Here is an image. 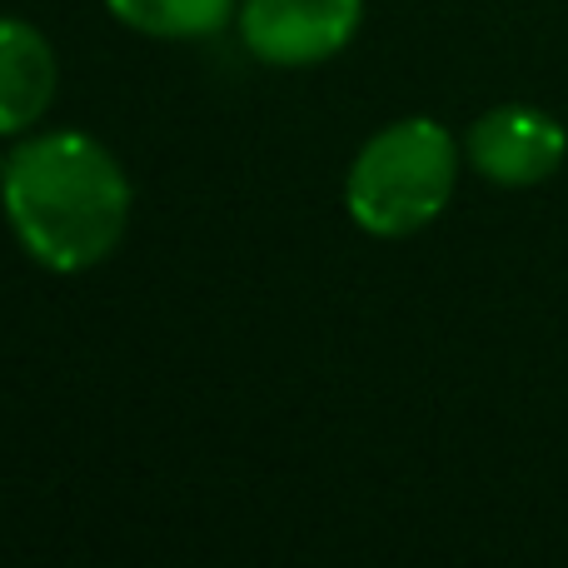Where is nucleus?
<instances>
[{"instance_id": "f257e3e1", "label": "nucleus", "mask_w": 568, "mask_h": 568, "mask_svg": "<svg viewBox=\"0 0 568 568\" xmlns=\"http://www.w3.org/2000/svg\"><path fill=\"white\" fill-rule=\"evenodd\" d=\"M6 220L50 275H85L115 255L130 225V180L100 140L50 130L6 160Z\"/></svg>"}, {"instance_id": "0eeeda50", "label": "nucleus", "mask_w": 568, "mask_h": 568, "mask_svg": "<svg viewBox=\"0 0 568 568\" xmlns=\"http://www.w3.org/2000/svg\"><path fill=\"white\" fill-rule=\"evenodd\" d=\"M0 180H6V160H0Z\"/></svg>"}, {"instance_id": "20e7f679", "label": "nucleus", "mask_w": 568, "mask_h": 568, "mask_svg": "<svg viewBox=\"0 0 568 568\" xmlns=\"http://www.w3.org/2000/svg\"><path fill=\"white\" fill-rule=\"evenodd\" d=\"M568 155V135L554 115L534 105H499L469 130V160L494 185H539Z\"/></svg>"}, {"instance_id": "423d86ee", "label": "nucleus", "mask_w": 568, "mask_h": 568, "mask_svg": "<svg viewBox=\"0 0 568 568\" xmlns=\"http://www.w3.org/2000/svg\"><path fill=\"white\" fill-rule=\"evenodd\" d=\"M105 6L110 16L125 20L140 36L195 40V36H215L240 0H105Z\"/></svg>"}, {"instance_id": "39448f33", "label": "nucleus", "mask_w": 568, "mask_h": 568, "mask_svg": "<svg viewBox=\"0 0 568 568\" xmlns=\"http://www.w3.org/2000/svg\"><path fill=\"white\" fill-rule=\"evenodd\" d=\"M55 50L26 20H0V135L30 130L55 100Z\"/></svg>"}, {"instance_id": "7ed1b4c3", "label": "nucleus", "mask_w": 568, "mask_h": 568, "mask_svg": "<svg viewBox=\"0 0 568 568\" xmlns=\"http://www.w3.org/2000/svg\"><path fill=\"white\" fill-rule=\"evenodd\" d=\"M364 20V0H245L240 36L265 65H320Z\"/></svg>"}, {"instance_id": "f03ea898", "label": "nucleus", "mask_w": 568, "mask_h": 568, "mask_svg": "<svg viewBox=\"0 0 568 568\" xmlns=\"http://www.w3.org/2000/svg\"><path fill=\"white\" fill-rule=\"evenodd\" d=\"M459 180V150L439 120H399L354 155L344 205L364 235L404 240L444 215Z\"/></svg>"}]
</instances>
